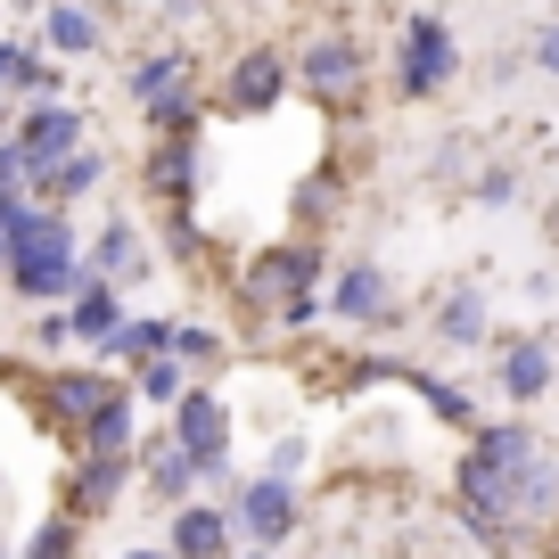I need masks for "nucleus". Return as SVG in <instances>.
Wrapping results in <instances>:
<instances>
[{"label": "nucleus", "mask_w": 559, "mask_h": 559, "mask_svg": "<svg viewBox=\"0 0 559 559\" xmlns=\"http://www.w3.org/2000/svg\"><path fill=\"white\" fill-rule=\"evenodd\" d=\"M0 263H9V230H0Z\"/></svg>", "instance_id": "nucleus-33"}, {"label": "nucleus", "mask_w": 559, "mask_h": 559, "mask_svg": "<svg viewBox=\"0 0 559 559\" xmlns=\"http://www.w3.org/2000/svg\"><path fill=\"white\" fill-rule=\"evenodd\" d=\"M67 321H74V346H107V337H116V321H123V288H116V280H99V272H83Z\"/></svg>", "instance_id": "nucleus-19"}, {"label": "nucleus", "mask_w": 559, "mask_h": 559, "mask_svg": "<svg viewBox=\"0 0 559 559\" xmlns=\"http://www.w3.org/2000/svg\"><path fill=\"white\" fill-rule=\"evenodd\" d=\"M510 198H519V174H510V165H486V174H477V206H510Z\"/></svg>", "instance_id": "nucleus-29"}, {"label": "nucleus", "mask_w": 559, "mask_h": 559, "mask_svg": "<svg viewBox=\"0 0 559 559\" xmlns=\"http://www.w3.org/2000/svg\"><path fill=\"white\" fill-rule=\"evenodd\" d=\"M132 461H140V477H148V493H157L165 510H174L181 493H198V486H206V469H198V453H190V444L174 437V428H165V437H148V444H140Z\"/></svg>", "instance_id": "nucleus-14"}, {"label": "nucleus", "mask_w": 559, "mask_h": 559, "mask_svg": "<svg viewBox=\"0 0 559 559\" xmlns=\"http://www.w3.org/2000/svg\"><path fill=\"white\" fill-rule=\"evenodd\" d=\"M34 346H74V321L67 313H41L34 321Z\"/></svg>", "instance_id": "nucleus-31"}, {"label": "nucleus", "mask_w": 559, "mask_h": 559, "mask_svg": "<svg viewBox=\"0 0 559 559\" xmlns=\"http://www.w3.org/2000/svg\"><path fill=\"white\" fill-rule=\"evenodd\" d=\"M239 305L263 313L272 330H313L321 305V247H263L239 263Z\"/></svg>", "instance_id": "nucleus-2"}, {"label": "nucleus", "mask_w": 559, "mask_h": 559, "mask_svg": "<svg viewBox=\"0 0 559 559\" xmlns=\"http://www.w3.org/2000/svg\"><path fill=\"white\" fill-rule=\"evenodd\" d=\"M493 386H502L510 403H543L559 386V354L551 337H510L502 354H493Z\"/></svg>", "instance_id": "nucleus-12"}, {"label": "nucleus", "mask_w": 559, "mask_h": 559, "mask_svg": "<svg viewBox=\"0 0 559 559\" xmlns=\"http://www.w3.org/2000/svg\"><path fill=\"white\" fill-rule=\"evenodd\" d=\"M453 74H461L453 25H444V17H412L403 41H395V91H403V99H437Z\"/></svg>", "instance_id": "nucleus-5"}, {"label": "nucleus", "mask_w": 559, "mask_h": 559, "mask_svg": "<svg viewBox=\"0 0 559 559\" xmlns=\"http://www.w3.org/2000/svg\"><path fill=\"white\" fill-rule=\"evenodd\" d=\"M165 83H190V50H157V58L132 67V99H148V91H165Z\"/></svg>", "instance_id": "nucleus-26"}, {"label": "nucleus", "mask_w": 559, "mask_h": 559, "mask_svg": "<svg viewBox=\"0 0 559 559\" xmlns=\"http://www.w3.org/2000/svg\"><path fill=\"white\" fill-rule=\"evenodd\" d=\"M165 551H174V559H230V551H239V526H230V510L181 493L174 519H165Z\"/></svg>", "instance_id": "nucleus-10"}, {"label": "nucleus", "mask_w": 559, "mask_h": 559, "mask_svg": "<svg viewBox=\"0 0 559 559\" xmlns=\"http://www.w3.org/2000/svg\"><path fill=\"white\" fill-rule=\"evenodd\" d=\"M288 83H297V67L272 50V41H255V50H239L230 58V74H223V107L230 116H280V99H288Z\"/></svg>", "instance_id": "nucleus-8"}, {"label": "nucleus", "mask_w": 559, "mask_h": 559, "mask_svg": "<svg viewBox=\"0 0 559 559\" xmlns=\"http://www.w3.org/2000/svg\"><path fill=\"white\" fill-rule=\"evenodd\" d=\"M437 337H444V346H486V337H493L486 288H453V297L437 305Z\"/></svg>", "instance_id": "nucleus-21"}, {"label": "nucleus", "mask_w": 559, "mask_h": 559, "mask_svg": "<svg viewBox=\"0 0 559 559\" xmlns=\"http://www.w3.org/2000/svg\"><path fill=\"white\" fill-rule=\"evenodd\" d=\"M132 403H140V395H116V403H107V412L83 428L91 453H140V437H132Z\"/></svg>", "instance_id": "nucleus-24"}, {"label": "nucleus", "mask_w": 559, "mask_h": 559, "mask_svg": "<svg viewBox=\"0 0 559 559\" xmlns=\"http://www.w3.org/2000/svg\"><path fill=\"white\" fill-rule=\"evenodd\" d=\"M99 181H107V157L91 148V140L67 148V157H50V165H34V198L41 206H74V198H91Z\"/></svg>", "instance_id": "nucleus-17"}, {"label": "nucleus", "mask_w": 559, "mask_h": 559, "mask_svg": "<svg viewBox=\"0 0 559 559\" xmlns=\"http://www.w3.org/2000/svg\"><path fill=\"white\" fill-rule=\"evenodd\" d=\"M123 379H132V395H140V403H174V395H181V386H190V379H198V370H190V362H181V354H174V346H165V354H148V362H132V370H123Z\"/></svg>", "instance_id": "nucleus-22"}, {"label": "nucleus", "mask_w": 559, "mask_h": 559, "mask_svg": "<svg viewBox=\"0 0 559 559\" xmlns=\"http://www.w3.org/2000/svg\"><path fill=\"white\" fill-rule=\"evenodd\" d=\"M395 280H386L379 272V263H370V255H354V263H337V288H330V313L337 321H346V330H395Z\"/></svg>", "instance_id": "nucleus-9"}, {"label": "nucleus", "mask_w": 559, "mask_h": 559, "mask_svg": "<svg viewBox=\"0 0 559 559\" xmlns=\"http://www.w3.org/2000/svg\"><path fill=\"white\" fill-rule=\"evenodd\" d=\"M174 354H181V362L198 370V379H214L230 346H223V337H214V330H198V321H181V330H174Z\"/></svg>", "instance_id": "nucleus-25"}, {"label": "nucleus", "mask_w": 559, "mask_h": 559, "mask_svg": "<svg viewBox=\"0 0 559 559\" xmlns=\"http://www.w3.org/2000/svg\"><path fill=\"white\" fill-rule=\"evenodd\" d=\"M148 198H165V206H190L198 198V140L190 132H157V148H148V181H140Z\"/></svg>", "instance_id": "nucleus-16"}, {"label": "nucleus", "mask_w": 559, "mask_h": 559, "mask_svg": "<svg viewBox=\"0 0 559 559\" xmlns=\"http://www.w3.org/2000/svg\"><path fill=\"white\" fill-rule=\"evenodd\" d=\"M99 41H107L99 9H83V0H50L41 9V50L50 58H99Z\"/></svg>", "instance_id": "nucleus-18"}, {"label": "nucleus", "mask_w": 559, "mask_h": 559, "mask_svg": "<svg viewBox=\"0 0 559 559\" xmlns=\"http://www.w3.org/2000/svg\"><path fill=\"white\" fill-rule=\"evenodd\" d=\"M83 272H99V280H116V288H132V280L148 272V239H140V223L107 214V223H99V239L83 247Z\"/></svg>", "instance_id": "nucleus-15"}, {"label": "nucleus", "mask_w": 559, "mask_h": 559, "mask_svg": "<svg viewBox=\"0 0 559 559\" xmlns=\"http://www.w3.org/2000/svg\"><path fill=\"white\" fill-rule=\"evenodd\" d=\"M174 330H181V313H123L116 321V337H107V362H116V370H132V362H148V354H165V346H174Z\"/></svg>", "instance_id": "nucleus-20"}, {"label": "nucleus", "mask_w": 559, "mask_h": 559, "mask_svg": "<svg viewBox=\"0 0 559 559\" xmlns=\"http://www.w3.org/2000/svg\"><path fill=\"white\" fill-rule=\"evenodd\" d=\"M0 280H9L25 305H50V297H74V288H83V239H74L67 206H41V198L25 206V223L9 230Z\"/></svg>", "instance_id": "nucleus-1"}, {"label": "nucleus", "mask_w": 559, "mask_h": 559, "mask_svg": "<svg viewBox=\"0 0 559 559\" xmlns=\"http://www.w3.org/2000/svg\"><path fill=\"white\" fill-rule=\"evenodd\" d=\"M116 395H132V379H116V370H91V362L50 370V379H41V403H50V419L67 428L74 444H83V428H91V419H99Z\"/></svg>", "instance_id": "nucleus-7"}, {"label": "nucleus", "mask_w": 559, "mask_h": 559, "mask_svg": "<svg viewBox=\"0 0 559 559\" xmlns=\"http://www.w3.org/2000/svg\"><path fill=\"white\" fill-rule=\"evenodd\" d=\"M17 140H25V157H34V165H50V157H67V148H83V140H91V123H83V107H74L67 91H58V99H25Z\"/></svg>", "instance_id": "nucleus-11"}, {"label": "nucleus", "mask_w": 559, "mask_h": 559, "mask_svg": "<svg viewBox=\"0 0 559 559\" xmlns=\"http://www.w3.org/2000/svg\"><path fill=\"white\" fill-rule=\"evenodd\" d=\"M157 17L165 25H198V17H206V0H157Z\"/></svg>", "instance_id": "nucleus-32"}, {"label": "nucleus", "mask_w": 559, "mask_h": 559, "mask_svg": "<svg viewBox=\"0 0 559 559\" xmlns=\"http://www.w3.org/2000/svg\"><path fill=\"white\" fill-rule=\"evenodd\" d=\"M305 461H313V444H305V437H272L263 469H272V477H305Z\"/></svg>", "instance_id": "nucleus-28"}, {"label": "nucleus", "mask_w": 559, "mask_h": 559, "mask_svg": "<svg viewBox=\"0 0 559 559\" xmlns=\"http://www.w3.org/2000/svg\"><path fill=\"white\" fill-rule=\"evenodd\" d=\"M362 74H370V58H362L354 34H313L305 58H297V91L321 99V107H354L362 99Z\"/></svg>", "instance_id": "nucleus-6"}, {"label": "nucleus", "mask_w": 559, "mask_h": 559, "mask_svg": "<svg viewBox=\"0 0 559 559\" xmlns=\"http://www.w3.org/2000/svg\"><path fill=\"white\" fill-rule=\"evenodd\" d=\"M526 58H535L543 74H559V17H551V25H535V50H526Z\"/></svg>", "instance_id": "nucleus-30"}, {"label": "nucleus", "mask_w": 559, "mask_h": 559, "mask_svg": "<svg viewBox=\"0 0 559 559\" xmlns=\"http://www.w3.org/2000/svg\"><path fill=\"white\" fill-rule=\"evenodd\" d=\"M230 526H239V543H255V551H288V543L305 535V493H297V477H272V469H255V477H239L230 486Z\"/></svg>", "instance_id": "nucleus-3"}, {"label": "nucleus", "mask_w": 559, "mask_h": 559, "mask_svg": "<svg viewBox=\"0 0 559 559\" xmlns=\"http://www.w3.org/2000/svg\"><path fill=\"white\" fill-rule=\"evenodd\" d=\"M140 116H148V132H198V91L190 83H165L140 99Z\"/></svg>", "instance_id": "nucleus-23"}, {"label": "nucleus", "mask_w": 559, "mask_h": 559, "mask_svg": "<svg viewBox=\"0 0 559 559\" xmlns=\"http://www.w3.org/2000/svg\"><path fill=\"white\" fill-rule=\"evenodd\" d=\"M165 412H174V437L198 453L206 486H239V477H230V403H223V386H214V379H190Z\"/></svg>", "instance_id": "nucleus-4"}, {"label": "nucleus", "mask_w": 559, "mask_h": 559, "mask_svg": "<svg viewBox=\"0 0 559 559\" xmlns=\"http://www.w3.org/2000/svg\"><path fill=\"white\" fill-rule=\"evenodd\" d=\"M25 551H34V559H67V551H83V519L67 510V519L34 526V535H25Z\"/></svg>", "instance_id": "nucleus-27"}, {"label": "nucleus", "mask_w": 559, "mask_h": 559, "mask_svg": "<svg viewBox=\"0 0 559 559\" xmlns=\"http://www.w3.org/2000/svg\"><path fill=\"white\" fill-rule=\"evenodd\" d=\"M123 477H132V453H91V444H83V461H74V477H67V510L83 526L107 519L116 493H123Z\"/></svg>", "instance_id": "nucleus-13"}]
</instances>
